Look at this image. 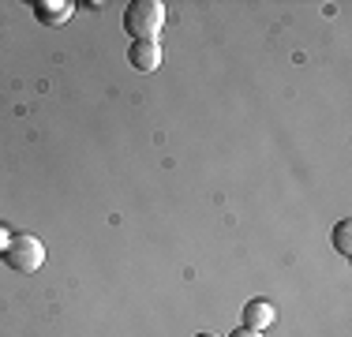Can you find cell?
<instances>
[{"mask_svg": "<svg viewBox=\"0 0 352 337\" xmlns=\"http://www.w3.org/2000/svg\"><path fill=\"white\" fill-rule=\"evenodd\" d=\"M165 27V4L162 0H131L124 8V30L135 41H157Z\"/></svg>", "mask_w": 352, "mask_h": 337, "instance_id": "obj_1", "label": "cell"}, {"mask_svg": "<svg viewBox=\"0 0 352 337\" xmlns=\"http://www.w3.org/2000/svg\"><path fill=\"white\" fill-rule=\"evenodd\" d=\"M4 263L12 266L15 274H34V270H41V263H45V248H41L38 236L15 232L4 248Z\"/></svg>", "mask_w": 352, "mask_h": 337, "instance_id": "obj_2", "label": "cell"}, {"mask_svg": "<svg viewBox=\"0 0 352 337\" xmlns=\"http://www.w3.org/2000/svg\"><path fill=\"white\" fill-rule=\"evenodd\" d=\"M128 64L135 67V72H157V67H162V45H157V41H131Z\"/></svg>", "mask_w": 352, "mask_h": 337, "instance_id": "obj_3", "label": "cell"}, {"mask_svg": "<svg viewBox=\"0 0 352 337\" xmlns=\"http://www.w3.org/2000/svg\"><path fill=\"white\" fill-rule=\"evenodd\" d=\"M34 15L45 27H60V23H68L75 15V4L72 0H34Z\"/></svg>", "mask_w": 352, "mask_h": 337, "instance_id": "obj_4", "label": "cell"}, {"mask_svg": "<svg viewBox=\"0 0 352 337\" xmlns=\"http://www.w3.org/2000/svg\"><path fill=\"white\" fill-rule=\"evenodd\" d=\"M274 318H278V311H274V303L270 300H251L248 307H244V326L248 330H270L274 326Z\"/></svg>", "mask_w": 352, "mask_h": 337, "instance_id": "obj_5", "label": "cell"}, {"mask_svg": "<svg viewBox=\"0 0 352 337\" xmlns=\"http://www.w3.org/2000/svg\"><path fill=\"white\" fill-rule=\"evenodd\" d=\"M330 236H333V248H338L341 255H352V221H338Z\"/></svg>", "mask_w": 352, "mask_h": 337, "instance_id": "obj_6", "label": "cell"}, {"mask_svg": "<svg viewBox=\"0 0 352 337\" xmlns=\"http://www.w3.org/2000/svg\"><path fill=\"white\" fill-rule=\"evenodd\" d=\"M229 337H263V334H258V330H248V326H236Z\"/></svg>", "mask_w": 352, "mask_h": 337, "instance_id": "obj_7", "label": "cell"}, {"mask_svg": "<svg viewBox=\"0 0 352 337\" xmlns=\"http://www.w3.org/2000/svg\"><path fill=\"white\" fill-rule=\"evenodd\" d=\"M8 240H12V232L4 229V225H0V255H4V248H8Z\"/></svg>", "mask_w": 352, "mask_h": 337, "instance_id": "obj_8", "label": "cell"}, {"mask_svg": "<svg viewBox=\"0 0 352 337\" xmlns=\"http://www.w3.org/2000/svg\"><path fill=\"white\" fill-rule=\"evenodd\" d=\"M195 337H217V334H195Z\"/></svg>", "mask_w": 352, "mask_h": 337, "instance_id": "obj_9", "label": "cell"}]
</instances>
